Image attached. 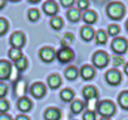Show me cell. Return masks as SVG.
Returning <instances> with one entry per match:
<instances>
[{"instance_id":"obj_5","label":"cell","mask_w":128,"mask_h":120,"mask_svg":"<svg viewBox=\"0 0 128 120\" xmlns=\"http://www.w3.org/2000/svg\"><path fill=\"white\" fill-rule=\"evenodd\" d=\"M28 91V82L25 78L23 77H19L14 85H13V92H14V96L18 97V99H22V97H25V94Z\"/></svg>"},{"instance_id":"obj_11","label":"cell","mask_w":128,"mask_h":120,"mask_svg":"<svg viewBox=\"0 0 128 120\" xmlns=\"http://www.w3.org/2000/svg\"><path fill=\"white\" fill-rule=\"evenodd\" d=\"M30 94L35 99H43L46 94V87L43 82H34L30 86Z\"/></svg>"},{"instance_id":"obj_43","label":"cell","mask_w":128,"mask_h":120,"mask_svg":"<svg viewBox=\"0 0 128 120\" xmlns=\"http://www.w3.org/2000/svg\"><path fill=\"white\" fill-rule=\"evenodd\" d=\"M124 73H126V75L128 76V62H127V63L124 65Z\"/></svg>"},{"instance_id":"obj_29","label":"cell","mask_w":128,"mask_h":120,"mask_svg":"<svg viewBox=\"0 0 128 120\" xmlns=\"http://www.w3.org/2000/svg\"><path fill=\"white\" fill-rule=\"evenodd\" d=\"M50 27L54 29V30H59L63 28V19L60 17H53L50 19Z\"/></svg>"},{"instance_id":"obj_33","label":"cell","mask_w":128,"mask_h":120,"mask_svg":"<svg viewBox=\"0 0 128 120\" xmlns=\"http://www.w3.org/2000/svg\"><path fill=\"white\" fill-rule=\"evenodd\" d=\"M8 29H9V23H8V20H6L5 18H0V37L4 35V34H6Z\"/></svg>"},{"instance_id":"obj_30","label":"cell","mask_w":128,"mask_h":120,"mask_svg":"<svg viewBox=\"0 0 128 120\" xmlns=\"http://www.w3.org/2000/svg\"><path fill=\"white\" fill-rule=\"evenodd\" d=\"M39 18H40V12H39L38 9L33 8V9H30V10L28 12V19H29L30 22H38Z\"/></svg>"},{"instance_id":"obj_46","label":"cell","mask_w":128,"mask_h":120,"mask_svg":"<svg viewBox=\"0 0 128 120\" xmlns=\"http://www.w3.org/2000/svg\"><path fill=\"white\" fill-rule=\"evenodd\" d=\"M126 29H127V32H128V19H127V22H126Z\"/></svg>"},{"instance_id":"obj_34","label":"cell","mask_w":128,"mask_h":120,"mask_svg":"<svg viewBox=\"0 0 128 120\" xmlns=\"http://www.w3.org/2000/svg\"><path fill=\"white\" fill-rule=\"evenodd\" d=\"M10 109V104L6 99H0V114H6Z\"/></svg>"},{"instance_id":"obj_20","label":"cell","mask_w":128,"mask_h":120,"mask_svg":"<svg viewBox=\"0 0 128 120\" xmlns=\"http://www.w3.org/2000/svg\"><path fill=\"white\" fill-rule=\"evenodd\" d=\"M67 18H68L69 22H72V23H77V22L80 20L82 14H80V12H79L77 8L73 7V8L68 9V12H67Z\"/></svg>"},{"instance_id":"obj_38","label":"cell","mask_w":128,"mask_h":120,"mask_svg":"<svg viewBox=\"0 0 128 120\" xmlns=\"http://www.w3.org/2000/svg\"><path fill=\"white\" fill-rule=\"evenodd\" d=\"M76 2H77V0H60V5L63 8L70 9V8H73V5H74Z\"/></svg>"},{"instance_id":"obj_14","label":"cell","mask_w":128,"mask_h":120,"mask_svg":"<svg viewBox=\"0 0 128 120\" xmlns=\"http://www.w3.org/2000/svg\"><path fill=\"white\" fill-rule=\"evenodd\" d=\"M82 95H83L86 101H89V100H93V99H98V90L94 86H86L82 90Z\"/></svg>"},{"instance_id":"obj_42","label":"cell","mask_w":128,"mask_h":120,"mask_svg":"<svg viewBox=\"0 0 128 120\" xmlns=\"http://www.w3.org/2000/svg\"><path fill=\"white\" fill-rule=\"evenodd\" d=\"M5 5H6V0H0V10L4 9Z\"/></svg>"},{"instance_id":"obj_13","label":"cell","mask_w":128,"mask_h":120,"mask_svg":"<svg viewBox=\"0 0 128 120\" xmlns=\"http://www.w3.org/2000/svg\"><path fill=\"white\" fill-rule=\"evenodd\" d=\"M79 73H80V77H82L84 81H90V80H93L94 76H96V70H94V67L90 66V65H84V66L80 68Z\"/></svg>"},{"instance_id":"obj_6","label":"cell","mask_w":128,"mask_h":120,"mask_svg":"<svg viewBox=\"0 0 128 120\" xmlns=\"http://www.w3.org/2000/svg\"><path fill=\"white\" fill-rule=\"evenodd\" d=\"M39 58L44 63H50L56 58V52L52 47H43L39 51Z\"/></svg>"},{"instance_id":"obj_27","label":"cell","mask_w":128,"mask_h":120,"mask_svg":"<svg viewBox=\"0 0 128 120\" xmlns=\"http://www.w3.org/2000/svg\"><path fill=\"white\" fill-rule=\"evenodd\" d=\"M74 37L72 33H66L63 35V38L60 39V44H62V48H69L72 42H73Z\"/></svg>"},{"instance_id":"obj_16","label":"cell","mask_w":128,"mask_h":120,"mask_svg":"<svg viewBox=\"0 0 128 120\" xmlns=\"http://www.w3.org/2000/svg\"><path fill=\"white\" fill-rule=\"evenodd\" d=\"M94 35H96V32L90 25H84L80 28V37L83 41L90 42L92 39H94Z\"/></svg>"},{"instance_id":"obj_17","label":"cell","mask_w":128,"mask_h":120,"mask_svg":"<svg viewBox=\"0 0 128 120\" xmlns=\"http://www.w3.org/2000/svg\"><path fill=\"white\" fill-rule=\"evenodd\" d=\"M82 19H83V22L86 23V25H93L96 22H97V19H98V15H97V13L94 12V10H87V12H84L83 14H82Z\"/></svg>"},{"instance_id":"obj_9","label":"cell","mask_w":128,"mask_h":120,"mask_svg":"<svg viewBox=\"0 0 128 120\" xmlns=\"http://www.w3.org/2000/svg\"><path fill=\"white\" fill-rule=\"evenodd\" d=\"M10 44H12V48H18V49H22L25 44V34L23 32H14L12 35H10Z\"/></svg>"},{"instance_id":"obj_18","label":"cell","mask_w":128,"mask_h":120,"mask_svg":"<svg viewBox=\"0 0 128 120\" xmlns=\"http://www.w3.org/2000/svg\"><path fill=\"white\" fill-rule=\"evenodd\" d=\"M60 116H62V112L58 107H48L44 111L45 120H59Z\"/></svg>"},{"instance_id":"obj_28","label":"cell","mask_w":128,"mask_h":120,"mask_svg":"<svg viewBox=\"0 0 128 120\" xmlns=\"http://www.w3.org/2000/svg\"><path fill=\"white\" fill-rule=\"evenodd\" d=\"M8 54H9V57H10V59H12L13 62L18 61L19 58L23 57V52H22V49H18V48H10Z\"/></svg>"},{"instance_id":"obj_10","label":"cell","mask_w":128,"mask_h":120,"mask_svg":"<svg viewBox=\"0 0 128 120\" xmlns=\"http://www.w3.org/2000/svg\"><path fill=\"white\" fill-rule=\"evenodd\" d=\"M12 70H13L12 63L9 61H6V59H2L0 61V81H5V80L10 78Z\"/></svg>"},{"instance_id":"obj_21","label":"cell","mask_w":128,"mask_h":120,"mask_svg":"<svg viewBox=\"0 0 128 120\" xmlns=\"http://www.w3.org/2000/svg\"><path fill=\"white\" fill-rule=\"evenodd\" d=\"M94 41H96V43H97L98 46L106 44L107 41H108V34H107V32L103 30V29L97 30V32H96V35H94Z\"/></svg>"},{"instance_id":"obj_8","label":"cell","mask_w":128,"mask_h":120,"mask_svg":"<svg viewBox=\"0 0 128 120\" xmlns=\"http://www.w3.org/2000/svg\"><path fill=\"white\" fill-rule=\"evenodd\" d=\"M73 58H74V52L70 48H60L56 52V59L63 65L69 63Z\"/></svg>"},{"instance_id":"obj_25","label":"cell","mask_w":128,"mask_h":120,"mask_svg":"<svg viewBox=\"0 0 128 120\" xmlns=\"http://www.w3.org/2000/svg\"><path fill=\"white\" fill-rule=\"evenodd\" d=\"M28 58L26 57H22V58H19L18 61H15L14 62V66H15V68L18 70V71H20V72H23V71H25L26 68H28Z\"/></svg>"},{"instance_id":"obj_32","label":"cell","mask_w":128,"mask_h":120,"mask_svg":"<svg viewBox=\"0 0 128 120\" xmlns=\"http://www.w3.org/2000/svg\"><path fill=\"white\" fill-rule=\"evenodd\" d=\"M77 9L79 12H87L89 8V0H77Z\"/></svg>"},{"instance_id":"obj_24","label":"cell","mask_w":128,"mask_h":120,"mask_svg":"<svg viewBox=\"0 0 128 120\" xmlns=\"http://www.w3.org/2000/svg\"><path fill=\"white\" fill-rule=\"evenodd\" d=\"M74 91L70 90V89H64L60 91V99L64 101V102H70L74 100Z\"/></svg>"},{"instance_id":"obj_7","label":"cell","mask_w":128,"mask_h":120,"mask_svg":"<svg viewBox=\"0 0 128 120\" xmlns=\"http://www.w3.org/2000/svg\"><path fill=\"white\" fill-rule=\"evenodd\" d=\"M104 77H106L107 84L110 86H118L122 82V73L117 68H112V70L107 71Z\"/></svg>"},{"instance_id":"obj_36","label":"cell","mask_w":128,"mask_h":120,"mask_svg":"<svg viewBox=\"0 0 128 120\" xmlns=\"http://www.w3.org/2000/svg\"><path fill=\"white\" fill-rule=\"evenodd\" d=\"M98 99H93V100H89V101H87V105H86V107H88V110H90V111H94V110H97V105H98Z\"/></svg>"},{"instance_id":"obj_47","label":"cell","mask_w":128,"mask_h":120,"mask_svg":"<svg viewBox=\"0 0 128 120\" xmlns=\"http://www.w3.org/2000/svg\"><path fill=\"white\" fill-rule=\"evenodd\" d=\"M9 2H13V3H16V2H20V0H9Z\"/></svg>"},{"instance_id":"obj_41","label":"cell","mask_w":128,"mask_h":120,"mask_svg":"<svg viewBox=\"0 0 128 120\" xmlns=\"http://www.w3.org/2000/svg\"><path fill=\"white\" fill-rule=\"evenodd\" d=\"M15 120H30L26 115H19V116H16L15 117Z\"/></svg>"},{"instance_id":"obj_1","label":"cell","mask_w":128,"mask_h":120,"mask_svg":"<svg viewBox=\"0 0 128 120\" xmlns=\"http://www.w3.org/2000/svg\"><path fill=\"white\" fill-rule=\"evenodd\" d=\"M106 13L112 20H120L126 14V7L120 2H112L107 5Z\"/></svg>"},{"instance_id":"obj_19","label":"cell","mask_w":128,"mask_h":120,"mask_svg":"<svg viewBox=\"0 0 128 120\" xmlns=\"http://www.w3.org/2000/svg\"><path fill=\"white\" fill-rule=\"evenodd\" d=\"M46 84H48V86H49L50 89H53V90L58 89V87L62 85V77H60V75H58V73H52V75H49V76H48V80H46Z\"/></svg>"},{"instance_id":"obj_45","label":"cell","mask_w":128,"mask_h":120,"mask_svg":"<svg viewBox=\"0 0 128 120\" xmlns=\"http://www.w3.org/2000/svg\"><path fill=\"white\" fill-rule=\"evenodd\" d=\"M99 120H110V119H109V117H100Z\"/></svg>"},{"instance_id":"obj_2","label":"cell","mask_w":128,"mask_h":120,"mask_svg":"<svg viewBox=\"0 0 128 120\" xmlns=\"http://www.w3.org/2000/svg\"><path fill=\"white\" fill-rule=\"evenodd\" d=\"M97 112L102 117H110L116 114V105L110 100L99 101L98 105H97Z\"/></svg>"},{"instance_id":"obj_22","label":"cell","mask_w":128,"mask_h":120,"mask_svg":"<svg viewBox=\"0 0 128 120\" xmlns=\"http://www.w3.org/2000/svg\"><path fill=\"white\" fill-rule=\"evenodd\" d=\"M86 109V104L80 100H73L72 104H70V111L74 114V115H78L80 114L83 110Z\"/></svg>"},{"instance_id":"obj_3","label":"cell","mask_w":128,"mask_h":120,"mask_svg":"<svg viewBox=\"0 0 128 120\" xmlns=\"http://www.w3.org/2000/svg\"><path fill=\"white\" fill-rule=\"evenodd\" d=\"M92 63L96 68H104L109 63V56L104 51H97L92 57Z\"/></svg>"},{"instance_id":"obj_39","label":"cell","mask_w":128,"mask_h":120,"mask_svg":"<svg viewBox=\"0 0 128 120\" xmlns=\"http://www.w3.org/2000/svg\"><path fill=\"white\" fill-rule=\"evenodd\" d=\"M124 63V61H123V58L120 57V56H114L113 57V66L114 67H119V66H122Z\"/></svg>"},{"instance_id":"obj_44","label":"cell","mask_w":128,"mask_h":120,"mask_svg":"<svg viewBox=\"0 0 128 120\" xmlns=\"http://www.w3.org/2000/svg\"><path fill=\"white\" fill-rule=\"evenodd\" d=\"M29 3H32V4H36V3H39L40 0H28Z\"/></svg>"},{"instance_id":"obj_37","label":"cell","mask_w":128,"mask_h":120,"mask_svg":"<svg viewBox=\"0 0 128 120\" xmlns=\"http://www.w3.org/2000/svg\"><path fill=\"white\" fill-rule=\"evenodd\" d=\"M96 119H97V114H96V111L87 110V111L83 114V120H96Z\"/></svg>"},{"instance_id":"obj_35","label":"cell","mask_w":128,"mask_h":120,"mask_svg":"<svg viewBox=\"0 0 128 120\" xmlns=\"http://www.w3.org/2000/svg\"><path fill=\"white\" fill-rule=\"evenodd\" d=\"M9 89H8V85L4 84L3 81H0V99H5L6 94H8Z\"/></svg>"},{"instance_id":"obj_31","label":"cell","mask_w":128,"mask_h":120,"mask_svg":"<svg viewBox=\"0 0 128 120\" xmlns=\"http://www.w3.org/2000/svg\"><path fill=\"white\" fill-rule=\"evenodd\" d=\"M119 32H120V28H119L117 24H110V25H108V30H107V34H108V35L116 38V37L119 34Z\"/></svg>"},{"instance_id":"obj_12","label":"cell","mask_w":128,"mask_h":120,"mask_svg":"<svg viewBox=\"0 0 128 120\" xmlns=\"http://www.w3.org/2000/svg\"><path fill=\"white\" fill-rule=\"evenodd\" d=\"M43 12L44 14H46L48 17H56L58 12H59V7L54 0H48L43 4Z\"/></svg>"},{"instance_id":"obj_15","label":"cell","mask_w":128,"mask_h":120,"mask_svg":"<svg viewBox=\"0 0 128 120\" xmlns=\"http://www.w3.org/2000/svg\"><path fill=\"white\" fill-rule=\"evenodd\" d=\"M16 106L18 109L22 111V112H28L32 110L33 107V102L29 97H22V99H18V102H16Z\"/></svg>"},{"instance_id":"obj_23","label":"cell","mask_w":128,"mask_h":120,"mask_svg":"<svg viewBox=\"0 0 128 120\" xmlns=\"http://www.w3.org/2000/svg\"><path fill=\"white\" fill-rule=\"evenodd\" d=\"M64 76H66V78L69 80V81H74L79 76V70L76 66H69L66 71H64Z\"/></svg>"},{"instance_id":"obj_40","label":"cell","mask_w":128,"mask_h":120,"mask_svg":"<svg viewBox=\"0 0 128 120\" xmlns=\"http://www.w3.org/2000/svg\"><path fill=\"white\" fill-rule=\"evenodd\" d=\"M0 120H13V119L8 114H0Z\"/></svg>"},{"instance_id":"obj_26","label":"cell","mask_w":128,"mask_h":120,"mask_svg":"<svg viewBox=\"0 0 128 120\" xmlns=\"http://www.w3.org/2000/svg\"><path fill=\"white\" fill-rule=\"evenodd\" d=\"M118 104L122 109L128 110V91H122L118 96Z\"/></svg>"},{"instance_id":"obj_4","label":"cell","mask_w":128,"mask_h":120,"mask_svg":"<svg viewBox=\"0 0 128 120\" xmlns=\"http://www.w3.org/2000/svg\"><path fill=\"white\" fill-rule=\"evenodd\" d=\"M110 48L112 51L117 54V56H120V54H124L128 49V42L126 38H122V37H116L112 43H110Z\"/></svg>"}]
</instances>
